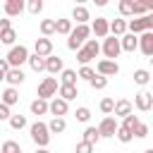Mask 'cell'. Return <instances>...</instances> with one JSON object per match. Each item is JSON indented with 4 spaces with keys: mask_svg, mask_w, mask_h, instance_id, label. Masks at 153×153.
Returning a JSON list of instances; mask_svg holds the SVG:
<instances>
[{
    "mask_svg": "<svg viewBox=\"0 0 153 153\" xmlns=\"http://www.w3.org/2000/svg\"><path fill=\"white\" fill-rule=\"evenodd\" d=\"M88 36H91V26H88V24H76V26L72 29V33L67 36V48H69V50H79V48L88 41Z\"/></svg>",
    "mask_w": 153,
    "mask_h": 153,
    "instance_id": "obj_1",
    "label": "cell"
},
{
    "mask_svg": "<svg viewBox=\"0 0 153 153\" xmlns=\"http://www.w3.org/2000/svg\"><path fill=\"white\" fill-rule=\"evenodd\" d=\"M29 48L26 45H22V43H17V45H12L10 50H7V55H5V60H7V65L10 67H17V69H22V65L24 62H29Z\"/></svg>",
    "mask_w": 153,
    "mask_h": 153,
    "instance_id": "obj_2",
    "label": "cell"
},
{
    "mask_svg": "<svg viewBox=\"0 0 153 153\" xmlns=\"http://www.w3.org/2000/svg\"><path fill=\"white\" fill-rule=\"evenodd\" d=\"M29 134H31V141L38 146V148H48V143H50V131H48V124L45 122H33L31 127H29Z\"/></svg>",
    "mask_w": 153,
    "mask_h": 153,
    "instance_id": "obj_3",
    "label": "cell"
},
{
    "mask_svg": "<svg viewBox=\"0 0 153 153\" xmlns=\"http://www.w3.org/2000/svg\"><path fill=\"white\" fill-rule=\"evenodd\" d=\"M98 53H100V43H98L96 38H88V41L76 50V60H79V62H81V67H84V65H88Z\"/></svg>",
    "mask_w": 153,
    "mask_h": 153,
    "instance_id": "obj_4",
    "label": "cell"
},
{
    "mask_svg": "<svg viewBox=\"0 0 153 153\" xmlns=\"http://www.w3.org/2000/svg\"><path fill=\"white\" fill-rule=\"evenodd\" d=\"M57 88H60V84H57V79L55 76H45L41 84H38V98L41 100H53L55 96H57Z\"/></svg>",
    "mask_w": 153,
    "mask_h": 153,
    "instance_id": "obj_5",
    "label": "cell"
},
{
    "mask_svg": "<svg viewBox=\"0 0 153 153\" xmlns=\"http://www.w3.org/2000/svg\"><path fill=\"white\" fill-rule=\"evenodd\" d=\"M100 53L105 55V60H115V57H120V53H122L120 38H115V36L103 38V43H100Z\"/></svg>",
    "mask_w": 153,
    "mask_h": 153,
    "instance_id": "obj_6",
    "label": "cell"
},
{
    "mask_svg": "<svg viewBox=\"0 0 153 153\" xmlns=\"http://www.w3.org/2000/svg\"><path fill=\"white\" fill-rule=\"evenodd\" d=\"M96 129H98L100 139H112V136L117 134V129H120V122H117L112 115H108V117H103V120H100V124H98Z\"/></svg>",
    "mask_w": 153,
    "mask_h": 153,
    "instance_id": "obj_7",
    "label": "cell"
},
{
    "mask_svg": "<svg viewBox=\"0 0 153 153\" xmlns=\"http://www.w3.org/2000/svg\"><path fill=\"white\" fill-rule=\"evenodd\" d=\"M96 74H100V76H115V74H120V65H117V60H98L96 62Z\"/></svg>",
    "mask_w": 153,
    "mask_h": 153,
    "instance_id": "obj_8",
    "label": "cell"
},
{
    "mask_svg": "<svg viewBox=\"0 0 153 153\" xmlns=\"http://www.w3.org/2000/svg\"><path fill=\"white\" fill-rule=\"evenodd\" d=\"M136 110H141V112H148V110H153V93L151 91H139L136 96H134V103H131Z\"/></svg>",
    "mask_w": 153,
    "mask_h": 153,
    "instance_id": "obj_9",
    "label": "cell"
},
{
    "mask_svg": "<svg viewBox=\"0 0 153 153\" xmlns=\"http://www.w3.org/2000/svg\"><path fill=\"white\" fill-rule=\"evenodd\" d=\"M91 33H93L96 38H108V36H110V19L96 17L93 24H91Z\"/></svg>",
    "mask_w": 153,
    "mask_h": 153,
    "instance_id": "obj_10",
    "label": "cell"
},
{
    "mask_svg": "<svg viewBox=\"0 0 153 153\" xmlns=\"http://www.w3.org/2000/svg\"><path fill=\"white\" fill-rule=\"evenodd\" d=\"M48 112H50L53 117H65V115L69 112V103L55 96L53 100H48Z\"/></svg>",
    "mask_w": 153,
    "mask_h": 153,
    "instance_id": "obj_11",
    "label": "cell"
},
{
    "mask_svg": "<svg viewBox=\"0 0 153 153\" xmlns=\"http://www.w3.org/2000/svg\"><path fill=\"white\" fill-rule=\"evenodd\" d=\"M2 10H5V17H19L24 10H26V2L24 0H5V5H2Z\"/></svg>",
    "mask_w": 153,
    "mask_h": 153,
    "instance_id": "obj_12",
    "label": "cell"
},
{
    "mask_svg": "<svg viewBox=\"0 0 153 153\" xmlns=\"http://www.w3.org/2000/svg\"><path fill=\"white\" fill-rule=\"evenodd\" d=\"M33 55H38V57H50L53 55V41L50 38H36V43H33Z\"/></svg>",
    "mask_w": 153,
    "mask_h": 153,
    "instance_id": "obj_13",
    "label": "cell"
},
{
    "mask_svg": "<svg viewBox=\"0 0 153 153\" xmlns=\"http://www.w3.org/2000/svg\"><path fill=\"white\" fill-rule=\"evenodd\" d=\"M134 112V105H131V100H127V98H120V100H115V110H112V117L117 120V117H127V115H131Z\"/></svg>",
    "mask_w": 153,
    "mask_h": 153,
    "instance_id": "obj_14",
    "label": "cell"
},
{
    "mask_svg": "<svg viewBox=\"0 0 153 153\" xmlns=\"http://www.w3.org/2000/svg\"><path fill=\"white\" fill-rule=\"evenodd\" d=\"M139 50L146 57H153V31H143L139 36Z\"/></svg>",
    "mask_w": 153,
    "mask_h": 153,
    "instance_id": "obj_15",
    "label": "cell"
},
{
    "mask_svg": "<svg viewBox=\"0 0 153 153\" xmlns=\"http://www.w3.org/2000/svg\"><path fill=\"white\" fill-rule=\"evenodd\" d=\"M62 69H65V62H62L60 55H50V57H45V72H48V74L55 76V74H60Z\"/></svg>",
    "mask_w": 153,
    "mask_h": 153,
    "instance_id": "obj_16",
    "label": "cell"
},
{
    "mask_svg": "<svg viewBox=\"0 0 153 153\" xmlns=\"http://www.w3.org/2000/svg\"><path fill=\"white\" fill-rule=\"evenodd\" d=\"M24 79H26V74H24V69H17V67H10V72L5 74V81L10 84V86H19V84H24Z\"/></svg>",
    "mask_w": 153,
    "mask_h": 153,
    "instance_id": "obj_17",
    "label": "cell"
},
{
    "mask_svg": "<svg viewBox=\"0 0 153 153\" xmlns=\"http://www.w3.org/2000/svg\"><path fill=\"white\" fill-rule=\"evenodd\" d=\"M0 103H5L7 108H12V105H17L19 103V91L14 88V86H7L2 93H0Z\"/></svg>",
    "mask_w": 153,
    "mask_h": 153,
    "instance_id": "obj_18",
    "label": "cell"
},
{
    "mask_svg": "<svg viewBox=\"0 0 153 153\" xmlns=\"http://www.w3.org/2000/svg\"><path fill=\"white\" fill-rule=\"evenodd\" d=\"M127 31L134 33V36H141V33L146 31V22H143V17H131V19H127Z\"/></svg>",
    "mask_w": 153,
    "mask_h": 153,
    "instance_id": "obj_19",
    "label": "cell"
},
{
    "mask_svg": "<svg viewBox=\"0 0 153 153\" xmlns=\"http://www.w3.org/2000/svg\"><path fill=\"white\" fill-rule=\"evenodd\" d=\"M120 45H122V50L124 53H134L136 48H139V36H134V33H124L122 38H120Z\"/></svg>",
    "mask_w": 153,
    "mask_h": 153,
    "instance_id": "obj_20",
    "label": "cell"
},
{
    "mask_svg": "<svg viewBox=\"0 0 153 153\" xmlns=\"http://www.w3.org/2000/svg\"><path fill=\"white\" fill-rule=\"evenodd\" d=\"M88 19H91L88 7H86V5H74V10H72V22H76V24H86Z\"/></svg>",
    "mask_w": 153,
    "mask_h": 153,
    "instance_id": "obj_21",
    "label": "cell"
},
{
    "mask_svg": "<svg viewBox=\"0 0 153 153\" xmlns=\"http://www.w3.org/2000/svg\"><path fill=\"white\" fill-rule=\"evenodd\" d=\"M124 33H127V19H122V17L112 19V22H110V36H115V38H122Z\"/></svg>",
    "mask_w": 153,
    "mask_h": 153,
    "instance_id": "obj_22",
    "label": "cell"
},
{
    "mask_svg": "<svg viewBox=\"0 0 153 153\" xmlns=\"http://www.w3.org/2000/svg\"><path fill=\"white\" fill-rule=\"evenodd\" d=\"M76 81H79V76H76L74 69H67V67H65V69L60 72V84H62V86H76Z\"/></svg>",
    "mask_w": 153,
    "mask_h": 153,
    "instance_id": "obj_23",
    "label": "cell"
},
{
    "mask_svg": "<svg viewBox=\"0 0 153 153\" xmlns=\"http://www.w3.org/2000/svg\"><path fill=\"white\" fill-rule=\"evenodd\" d=\"M57 93H60L57 98H62V100H67V103H69V100H74V98L79 96V88H76V86H62V84H60Z\"/></svg>",
    "mask_w": 153,
    "mask_h": 153,
    "instance_id": "obj_24",
    "label": "cell"
},
{
    "mask_svg": "<svg viewBox=\"0 0 153 153\" xmlns=\"http://www.w3.org/2000/svg\"><path fill=\"white\" fill-rule=\"evenodd\" d=\"M117 10H120V17L122 19L134 17V0H120L117 2Z\"/></svg>",
    "mask_w": 153,
    "mask_h": 153,
    "instance_id": "obj_25",
    "label": "cell"
},
{
    "mask_svg": "<svg viewBox=\"0 0 153 153\" xmlns=\"http://www.w3.org/2000/svg\"><path fill=\"white\" fill-rule=\"evenodd\" d=\"M72 19H55V33H60V36H69L72 33Z\"/></svg>",
    "mask_w": 153,
    "mask_h": 153,
    "instance_id": "obj_26",
    "label": "cell"
},
{
    "mask_svg": "<svg viewBox=\"0 0 153 153\" xmlns=\"http://www.w3.org/2000/svg\"><path fill=\"white\" fill-rule=\"evenodd\" d=\"M65 129H67L65 117H53V120L48 122V131H50V134H62Z\"/></svg>",
    "mask_w": 153,
    "mask_h": 153,
    "instance_id": "obj_27",
    "label": "cell"
},
{
    "mask_svg": "<svg viewBox=\"0 0 153 153\" xmlns=\"http://www.w3.org/2000/svg\"><path fill=\"white\" fill-rule=\"evenodd\" d=\"M38 29H41V36H43V38H50V36L55 33V19H41Z\"/></svg>",
    "mask_w": 153,
    "mask_h": 153,
    "instance_id": "obj_28",
    "label": "cell"
},
{
    "mask_svg": "<svg viewBox=\"0 0 153 153\" xmlns=\"http://www.w3.org/2000/svg\"><path fill=\"white\" fill-rule=\"evenodd\" d=\"M148 81H151V72H148V69H143V67L134 69V84H136V86H146Z\"/></svg>",
    "mask_w": 153,
    "mask_h": 153,
    "instance_id": "obj_29",
    "label": "cell"
},
{
    "mask_svg": "<svg viewBox=\"0 0 153 153\" xmlns=\"http://www.w3.org/2000/svg\"><path fill=\"white\" fill-rule=\"evenodd\" d=\"M29 110H31V115H45L48 112V100H41V98H36V100H31V105H29Z\"/></svg>",
    "mask_w": 153,
    "mask_h": 153,
    "instance_id": "obj_30",
    "label": "cell"
},
{
    "mask_svg": "<svg viewBox=\"0 0 153 153\" xmlns=\"http://www.w3.org/2000/svg\"><path fill=\"white\" fill-rule=\"evenodd\" d=\"M81 141H86V143L96 146V143L100 141V134H98V129H96V127H86V129H84V139H81Z\"/></svg>",
    "mask_w": 153,
    "mask_h": 153,
    "instance_id": "obj_31",
    "label": "cell"
},
{
    "mask_svg": "<svg viewBox=\"0 0 153 153\" xmlns=\"http://www.w3.org/2000/svg\"><path fill=\"white\" fill-rule=\"evenodd\" d=\"M29 67L33 72H45V57H38V55H29Z\"/></svg>",
    "mask_w": 153,
    "mask_h": 153,
    "instance_id": "obj_32",
    "label": "cell"
},
{
    "mask_svg": "<svg viewBox=\"0 0 153 153\" xmlns=\"http://www.w3.org/2000/svg\"><path fill=\"white\" fill-rule=\"evenodd\" d=\"M14 41H17V31H14V29H7L5 33H0V43H5V45L12 48V45H17Z\"/></svg>",
    "mask_w": 153,
    "mask_h": 153,
    "instance_id": "obj_33",
    "label": "cell"
},
{
    "mask_svg": "<svg viewBox=\"0 0 153 153\" xmlns=\"http://www.w3.org/2000/svg\"><path fill=\"white\" fill-rule=\"evenodd\" d=\"M7 122H10V127H12L14 131H19V129H24V127H26V117H24V115H12Z\"/></svg>",
    "mask_w": 153,
    "mask_h": 153,
    "instance_id": "obj_34",
    "label": "cell"
},
{
    "mask_svg": "<svg viewBox=\"0 0 153 153\" xmlns=\"http://www.w3.org/2000/svg\"><path fill=\"white\" fill-rule=\"evenodd\" d=\"M115 139H117L120 143H129V141L134 139V134H131L129 129H124V127L120 124V129H117V134H115Z\"/></svg>",
    "mask_w": 153,
    "mask_h": 153,
    "instance_id": "obj_35",
    "label": "cell"
},
{
    "mask_svg": "<svg viewBox=\"0 0 153 153\" xmlns=\"http://www.w3.org/2000/svg\"><path fill=\"white\" fill-rule=\"evenodd\" d=\"M76 76H79V79H84V81H91V79L96 76V69H93V67H88V65H84V67L76 72Z\"/></svg>",
    "mask_w": 153,
    "mask_h": 153,
    "instance_id": "obj_36",
    "label": "cell"
},
{
    "mask_svg": "<svg viewBox=\"0 0 153 153\" xmlns=\"http://www.w3.org/2000/svg\"><path fill=\"white\" fill-rule=\"evenodd\" d=\"M88 86H91L93 91H100V88H105V86H108V79H105V76H100V74H96V76L88 81Z\"/></svg>",
    "mask_w": 153,
    "mask_h": 153,
    "instance_id": "obj_37",
    "label": "cell"
},
{
    "mask_svg": "<svg viewBox=\"0 0 153 153\" xmlns=\"http://www.w3.org/2000/svg\"><path fill=\"white\" fill-rule=\"evenodd\" d=\"M98 108H100V112L108 117V115H112V110H115V100H112V98H103Z\"/></svg>",
    "mask_w": 153,
    "mask_h": 153,
    "instance_id": "obj_38",
    "label": "cell"
},
{
    "mask_svg": "<svg viewBox=\"0 0 153 153\" xmlns=\"http://www.w3.org/2000/svg\"><path fill=\"white\" fill-rule=\"evenodd\" d=\"M74 117H76V122H88L91 120V110L86 108V105H81V108H76V112H74Z\"/></svg>",
    "mask_w": 153,
    "mask_h": 153,
    "instance_id": "obj_39",
    "label": "cell"
},
{
    "mask_svg": "<svg viewBox=\"0 0 153 153\" xmlns=\"http://www.w3.org/2000/svg\"><path fill=\"white\" fill-rule=\"evenodd\" d=\"M139 122H141V120H139V115H134V112H131V115H127V117L122 120V127H124V129H129V131H134V127H136Z\"/></svg>",
    "mask_w": 153,
    "mask_h": 153,
    "instance_id": "obj_40",
    "label": "cell"
},
{
    "mask_svg": "<svg viewBox=\"0 0 153 153\" xmlns=\"http://www.w3.org/2000/svg\"><path fill=\"white\" fill-rule=\"evenodd\" d=\"M148 131H151V129H148V124L139 122V124L134 127V131H131V134H134V139H146V136H148Z\"/></svg>",
    "mask_w": 153,
    "mask_h": 153,
    "instance_id": "obj_41",
    "label": "cell"
},
{
    "mask_svg": "<svg viewBox=\"0 0 153 153\" xmlns=\"http://www.w3.org/2000/svg\"><path fill=\"white\" fill-rule=\"evenodd\" d=\"M22 148H19V143L17 141H12V139H7L5 143H2V148H0V153H19Z\"/></svg>",
    "mask_w": 153,
    "mask_h": 153,
    "instance_id": "obj_42",
    "label": "cell"
},
{
    "mask_svg": "<svg viewBox=\"0 0 153 153\" xmlns=\"http://www.w3.org/2000/svg\"><path fill=\"white\" fill-rule=\"evenodd\" d=\"M26 10H29L31 14H41V12H43V0H29V2H26Z\"/></svg>",
    "mask_w": 153,
    "mask_h": 153,
    "instance_id": "obj_43",
    "label": "cell"
},
{
    "mask_svg": "<svg viewBox=\"0 0 153 153\" xmlns=\"http://www.w3.org/2000/svg\"><path fill=\"white\" fill-rule=\"evenodd\" d=\"M146 14H148V10H146L143 0H134V17H146Z\"/></svg>",
    "mask_w": 153,
    "mask_h": 153,
    "instance_id": "obj_44",
    "label": "cell"
},
{
    "mask_svg": "<svg viewBox=\"0 0 153 153\" xmlns=\"http://www.w3.org/2000/svg\"><path fill=\"white\" fill-rule=\"evenodd\" d=\"M74 153H93V146L86 143V141H79V143L74 146Z\"/></svg>",
    "mask_w": 153,
    "mask_h": 153,
    "instance_id": "obj_45",
    "label": "cell"
},
{
    "mask_svg": "<svg viewBox=\"0 0 153 153\" xmlns=\"http://www.w3.org/2000/svg\"><path fill=\"white\" fill-rule=\"evenodd\" d=\"M12 117V110L5 105V103H0V122H5V120H10Z\"/></svg>",
    "mask_w": 153,
    "mask_h": 153,
    "instance_id": "obj_46",
    "label": "cell"
},
{
    "mask_svg": "<svg viewBox=\"0 0 153 153\" xmlns=\"http://www.w3.org/2000/svg\"><path fill=\"white\" fill-rule=\"evenodd\" d=\"M7 29H12V19H10V17H2V19H0V33H5Z\"/></svg>",
    "mask_w": 153,
    "mask_h": 153,
    "instance_id": "obj_47",
    "label": "cell"
},
{
    "mask_svg": "<svg viewBox=\"0 0 153 153\" xmlns=\"http://www.w3.org/2000/svg\"><path fill=\"white\" fill-rule=\"evenodd\" d=\"M143 22H146V31H153V12H151V14H146V17H143Z\"/></svg>",
    "mask_w": 153,
    "mask_h": 153,
    "instance_id": "obj_48",
    "label": "cell"
},
{
    "mask_svg": "<svg viewBox=\"0 0 153 153\" xmlns=\"http://www.w3.org/2000/svg\"><path fill=\"white\" fill-rule=\"evenodd\" d=\"M7 72H10V65L5 57H0V74H7Z\"/></svg>",
    "mask_w": 153,
    "mask_h": 153,
    "instance_id": "obj_49",
    "label": "cell"
},
{
    "mask_svg": "<svg viewBox=\"0 0 153 153\" xmlns=\"http://www.w3.org/2000/svg\"><path fill=\"white\" fill-rule=\"evenodd\" d=\"M143 5H146V10H148V14L153 12V0H143Z\"/></svg>",
    "mask_w": 153,
    "mask_h": 153,
    "instance_id": "obj_50",
    "label": "cell"
},
{
    "mask_svg": "<svg viewBox=\"0 0 153 153\" xmlns=\"http://www.w3.org/2000/svg\"><path fill=\"white\" fill-rule=\"evenodd\" d=\"M36 153H50L48 148H36Z\"/></svg>",
    "mask_w": 153,
    "mask_h": 153,
    "instance_id": "obj_51",
    "label": "cell"
},
{
    "mask_svg": "<svg viewBox=\"0 0 153 153\" xmlns=\"http://www.w3.org/2000/svg\"><path fill=\"white\" fill-rule=\"evenodd\" d=\"M143 153H153V148H146V151H143Z\"/></svg>",
    "mask_w": 153,
    "mask_h": 153,
    "instance_id": "obj_52",
    "label": "cell"
},
{
    "mask_svg": "<svg viewBox=\"0 0 153 153\" xmlns=\"http://www.w3.org/2000/svg\"><path fill=\"white\" fill-rule=\"evenodd\" d=\"M0 81H5V74H0Z\"/></svg>",
    "mask_w": 153,
    "mask_h": 153,
    "instance_id": "obj_53",
    "label": "cell"
},
{
    "mask_svg": "<svg viewBox=\"0 0 153 153\" xmlns=\"http://www.w3.org/2000/svg\"><path fill=\"white\" fill-rule=\"evenodd\" d=\"M148 60H151V67H153V57H148Z\"/></svg>",
    "mask_w": 153,
    "mask_h": 153,
    "instance_id": "obj_54",
    "label": "cell"
},
{
    "mask_svg": "<svg viewBox=\"0 0 153 153\" xmlns=\"http://www.w3.org/2000/svg\"><path fill=\"white\" fill-rule=\"evenodd\" d=\"M19 153H22V151H19Z\"/></svg>",
    "mask_w": 153,
    "mask_h": 153,
    "instance_id": "obj_55",
    "label": "cell"
}]
</instances>
